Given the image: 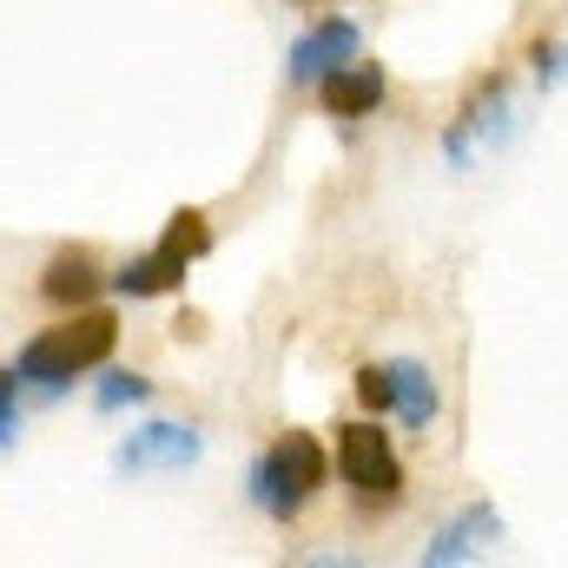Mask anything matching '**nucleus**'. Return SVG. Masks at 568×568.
<instances>
[{"mask_svg":"<svg viewBox=\"0 0 568 568\" xmlns=\"http://www.w3.org/2000/svg\"><path fill=\"white\" fill-rule=\"evenodd\" d=\"M324 449L304 436V429H291V436H278L258 463H252V503L272 516V523H291L317 489H324Z\"/></svg>","mask_w":568,"mask_h":568,"instance_id":"nucleus-1","label":"nucleus"},{"mask_svg":"<svg viewBox=\"0 0 568 568\" xmlns=\"http://www.w3.org/2000/svg\"><path fill=\"white\" fill-rule=\"evenodd\" d=\"M113 337H120V324H113L106 311H87V317H73V324H60V331H40V337L13 357V371L33 377V384H73L80 371L106 364Z\"/></svg>","mask_w":568,"mask_h":568,"instance_id":"nucleus-2","label":"nucleus"},{"mask_svg":"<svg viewBox=\"0 0 568 568\" xmlns=\"http://www.w3.org/2000/svg\"><path fill=\"white\" fill-rule=\"evenodd\" d=\"M337 469L351 489L364 496H397L404 489V469H397V449L377 424H344L337 429Z\"/></svg>","mask_w":568,"mask_h":568,"instance_id":"nucleus-3","label":"nucleus"},{"mask_svg":"<svg viewBox=\"0 0 568 568\" xmlns=\"http://www.w3.org/2000/svg\"><path fill=\"white\" fill-rule=\"evenodd\" d=\"M185 463H199V429L185 424H145L113 456L120 476H159V469H185Z\"/></svg>","mask_w":568,"mask_h":568,"instance_id":"nucleus-4","label":"nucleus"},{"mask_svg":"<svg viewBox=\"0 0 568 568\" xmlns=\"http://www.w3.org/2000/svg\"><path fill=\"white\" fill-rule=\"evenodd\" d=\"M357 60V27L351 20H324V27H311L297 47H291V80H331L337 67H351Z\"/></svg>","mask_w":568,"mask_h":568,"instance_id":"nucleus-5","label":"nucleus"},{"mask_svg":"<svg viewBox=\"0 0 568 568\" xmlns=\"http://www.w3.org/2000/svg\"><path fill=\"white\" fill-rule=\"evenodd\" d=\"M489 542H503V523H496V509H463L456 523H443L436 536H429L424 562H469V556H483Z\"/></svg>","mask_w":568,"mask_h":568,"instance_id":"nucleus-6","label":"nucleus"},{"mask_svg":"<svg viewBox=\"0 0 568 568\" xmlns=\"http://www.w3.org/2000/svg\"><path fill=\"white\" fill-rule=\"evenodd\" d=\"M324 106L337 113V120H364V113H377L384 106V67H337L331 80H324Z\"/></svg>","mask_w":568,"mask_h":568,"instance_id":"nucleus-7","label":"nucleus"},{"mask_svg":"<svg viewBox=\"0 0 568 568\" xmlns=\"http://www.w3.org/2000/svg\"><path fill=\"white\" fill-rule=\"evenodd\" d=\"M390 410H397L404 429L436 424V384H429V371L417 357H397V364H390Z\"/></svg>","mask_w":568,"mask_h":568,"instance_id":"nucleus-8","label":"nucleus"},{"mask_svg":"<svg viewBox=\"0 0 568 568\" xmlns=\"http://www.w3.org/2000/svg\"><path fill=\"white\" fill-rule=\"evenodd\" d=\"M185 265H192V258H185L179 245H165V239H159V252L133 258V265L113 278V291H126V297H159V291H172V284L185 278Z\"/></svg>","mask_w":568,"mask_h":568,"instance_id":"nucleus-9","label":"nucleus"},{"mask_svg":"<svg viewBox=\"0 0 568 568\" xmlns=\"http://www.w3.org/2000/svg\"><path fill=\"white\" fill-rule=\"evenodd\" d=\"M100 291V265L87 258V252H60L53 265H47V278H40V297L47 304H87Z\"/></svg>","mask_w":568,"mask_h":568,"instance_id":"nucleus-10","label":"nucleus"},{"mask_svg":"<svg viewBox=\"0 0 568 568\" xmlns=\"http://www.w3.org/2000/svg\"><path fill=\"white\" fill-rule=\"evenodd\" d=\"M140 397H145L140 371H106V377H100V390H93V404H100V410H126V404H140Z\"/></svg>","mask_w":568,"mask_h":568,"instance_id":"nucleus-11","label":"nucleus"},{"mask_svg":"<svg viewBox=\"0 0 568 568\" xmlns=\"http://www.w3.org/2000/svg\"><path fill=\"white\" fill-rule=\"evenodd\" d=\"M165 245H179L185 258H199V252H205V219H199V212H172V225H165Z\"/></svg>","mask_w":568,"mask_h":568,"instance_id":"nucleus-12","label":"nucleus"},{"mask_svg":"<svg viewBox=\"0 0 568 568\" xmlns=\"http://www.w3.org/2000/svg\"><path fill=\"white\" fill-rule=\"evenodd\" d=\"M357 404L364 410H390V364L384 371H357Z\"/></svg>","mask_w":568,"mask_h":568,"instance_id":"nucleus-13","label":"nucleus"}]
</instances>
